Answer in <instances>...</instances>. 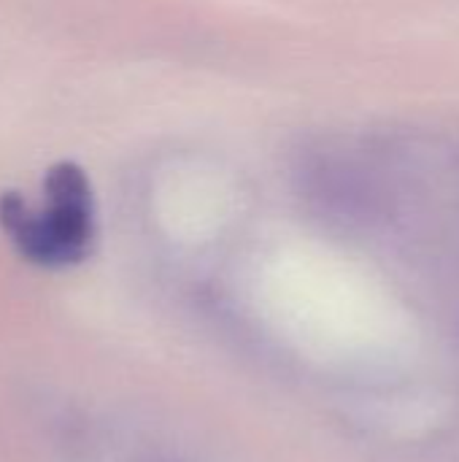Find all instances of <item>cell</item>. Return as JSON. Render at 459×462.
Here are the masks:
<instances>
[{
	"mask_svg": "<svg viewBox=\"0 0 459 462\" xmlns=\"http://www.w3.org/2000/svg\"><path fill=\"white\" fill-rule=\"evenodd\" d=\"M46 206L30 208L16 192L0 198V225L16 244V249L41 265L78 263L92 244L95 206L87 173L76 162H57L49 168Z\"/></svg>",
	"mask_w": 459,
	"mask_h": 462,
	"instance_id": "obj_1",
	"label": "cell"
}]
</instances>
